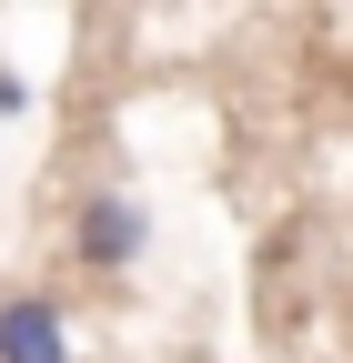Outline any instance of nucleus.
<instances>
[{
	"label": "nucleus",
	"instance_id": "f03ea898",
	"mask_svg": "<svg viewBox=\"0 0 353 363\" xmlns=\"http://www.w3.org/2000/svg\"><path fill=\"white\" fill-rule=\"evenodd\" d=\"M0 363H71V313L51 293H0Z\"/></svg>",
	"mask_w": 353,
	"mask_h": 363
},
{
	"label": "nucleus",
	"instance_id": "7ed1b4c3",
	"mask_svg": "<svg viewBox=\"0 0 353 363\" xmlns=\"http://www.w3.org/2000/svg\"><path fill=\"white\" fill-rule=\"evenodd\" d=\"M21 111H30V81H21L11 61H0V121H21Z\"/></svg>",
	"mask_w": 353,
	"mask_h": 363
},
{
	"label": "nucleus",
	"instance_id": "f257e3e1",
	"mask_svg": "<svg viewBox=\"0 0 353 363\" xmlns=\"http://www.w3.org/2000/svg\"><path fill=\"white\" fill-rule=\"evenodd\" d=\"M142 242H152V222H142V202H131L121 182L81 192V212H71V262H81V272H131Z\"/></svg>",
	"mask_w": 353,
	"mask_h": 363
}]
</instances>
